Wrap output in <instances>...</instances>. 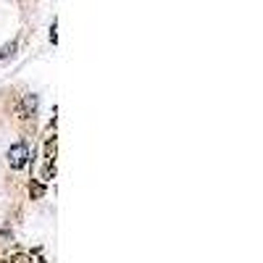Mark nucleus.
Returning a JSON list of instances; mask_svg holds the SVG:
<instances>
[{"label":"nucleus","mask_w":263,"mask_h":263,"mask_svg":"<svg viewBox=\"0 0 263 263\" xmlns=\"http://www.w3.org/2000/svg\"><path fill=\"white\" fill-rule=\"evenodd\" d=\"M13 50H16V42L5 45V48H3V50H0V58H11V56H13Z\"/></svg>","instance_id":"obj_2"},{"label":"nucleus","mask_w":263,"mask_h":263,"mask_svg":"<svg viewBox=\"0 0 263 263\" xmlns=\"http://www.w3.org/2000/svg\"><path fill=\"white\" fill-rule=\"evenodd\" d=\"M29 161V145L27 142H16L8 148V164L11 168H24Z\"/></svg>","instance_id":"obj_1"}]
</instances>
